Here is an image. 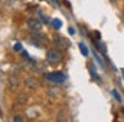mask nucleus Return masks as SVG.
Segmentation results:
<instances>
[{
    "label": "nucleus",
    "mask_w": 124,
    "mask_h": 122,
    "mask_svg": "<svg viewBox=\"0 0 124 122\" xmlns=\"http://www.w3.org/2000/svg\"><path fill=\"white\" fill-rule=\"evenodd\" d=\"M61 61H62V55H61L59 50H56V49H49V50L46 52V62H48L51 66L58 65Z\"/></svg>",
    "instance_id": "nucleus-1"
},
{
    "label": "nucleus",
    "mask_w": 124,
    "mask_h": 122,
    "mask_svg": "<svg viewBox=\"0 0 124 122\" xmlns=\"http://www.w3.org/2000/svg\"><path fill=\"white\" fill-rule=\"evenodd\" d=\"M46 79L49 82H54V83H63L66 76L63 73H61V72H51V73L46 75Z\"/></svg>",
    "instance_id": "nucleus-2"
},
{
    "label": "nucleus",
    "mask_w": 124,
    "mask_h": 122,
    "mask_svg": "<svg viewBox=\"0 0 124 122\" xmlns=\"http://www.w3.org/2000/svg\"><path fill=\"white\" fill-rule=\"evenodd\" d=\"M28 29L31 32H39L40 29H42V23H40V20L39 19H36V17H32V19H29L28 20Z\"/></svg>",
    "instance_id": "nucleus-3"
},
{
    "label": "nucleus",
    "mask_w": 124,
    "mask_h": 122,
    "mask_svg": "<svg viewBox=\"0 0 124 122\" xmlns=\"http://www.w3.org/2000/svg\"><path fill=\"white\" fill-rule=\"evenodd\" d=\"M55 43L59 49H68L69 47V42L65 39V37H61V36H56L55 37Z\"/></svg>",
    "instance_id": "nucleus-4"
},
{
    "label": "nucleus",
    "mask_w": 124,
    "mask_h": 122,
    "mask_svg": "<svg viewBox=\"0 0 124 122\" xmlns=\"http://www.w3.org/2000/svg\"><path fill=\"white\" fill-rule=\"evenodd\" d=\"M32 40H33V43H36V46H42V45H45V42H46L45 36H42L40 33H36V32L33 33Z\"/></svg>",
    "instance_id": "nucleus-5"
},
{
    "label": "nucleus",
    "mask_w": 124,
    "mask_h": 122,
    "mask_svg": "<svg viewBox=\"0 0 124 122\" xmlns=\"http://www.w3.org/2000/svg\"><path fill=\"white\" fill-rule=\"evenodd\" d=\"M79 50H81V53L84 55V56H88V47L85 46V43H79Z\"/></svg>",
    "instance_id": "nucleus-6"
},
{
    "label": "nucleus",
    "mask_w": 124,
    "mask_h": 122,
    "mask_svg": "<svg viewBox=\"0 0 124 122\" xmlns=\"http://www.w3.org/2000/svg\"><path fill=\"white\" fill-rule=\"evenodd\" d=\"M90 68H91V73H93V78H94V81H97V82H100L101 79H100V76L97 75V72H95V66L94 65H90Z\"/></svg>",
    "instance_id": "nucleus-7"
},
{
    "label": "nucleus",
    "mask_w": 124,
    "mask_h": 122,
    "mask_svg": "<svg viewBox=\"0 0 124 122\" xmlns=\"http://www.w3.org/2000/svg\"><path fill=\"white\" fill-rule=\"evenodd\" d=\"M61 26H62L61 20H59V19H54V27H55V29H59Z\"/></svg>",
    "instance_id": "nucleus-8"
},
{
    "label": "nucleus",
    "mask_w": 124,
    "mask_h": 122,
    "mask_svg": "<svg viewBox=\"0 0 124 122\" xmlns=\"http://www.w3.org/2000/svg\"><path fill=\"white\" fill-rule=\"evenodd\" d=\"M113 95H114V98L117 99V102H121V101H123V99H121V96H120V93H118L117 91H113Z\"/></svg>",
    "instance_id": "nucleus-9"
},
{
    "label": "nucleus",
    "mask_w": 124,
    "mask_h": 122,
    "mask_svg": "<svg viewBox=\"0 0 124 122\" xmlns=\"http://www.w3.org/2000/svg\"><path fill=\"white\" fill-rule=\"evenodd\" d=\"M15 50H16V52H19V50H22V46H20L19 43H16V45H15Z\"/></svg>",
    "instance_id": "nucleus-10"
},
{
    "label": "nucleus",
    "mask_w": 124,
    "mask_h": 122,
    "mask_svg": "<svg viewBox=\"0 0 124 122\" xmlns=\"http://www.w3.org/2000/svg\"><path fill=\"white\" fill-rule=\"evenodd\" d=\"M13 121H23V118H22V116H19V115H16V116H13Z\"/></svg>",
    "instance_id": "nucleus-11"
},
{
    "label": "nucleus",
    "mask_w": 124,
    "mask_h": 122,
    "mask_svg": "<svg viewBox=\"0 0 124 122\" xmlns=\"http://www.w3.org/2000/svg\"><path fill=\"white\" fill-rule=\"evenodd\" d=\"M69 33H71V34H75V29H74V27H69Z\"/></svg>",
    "instance_id": "nucleus-12"
}]
</instances>
